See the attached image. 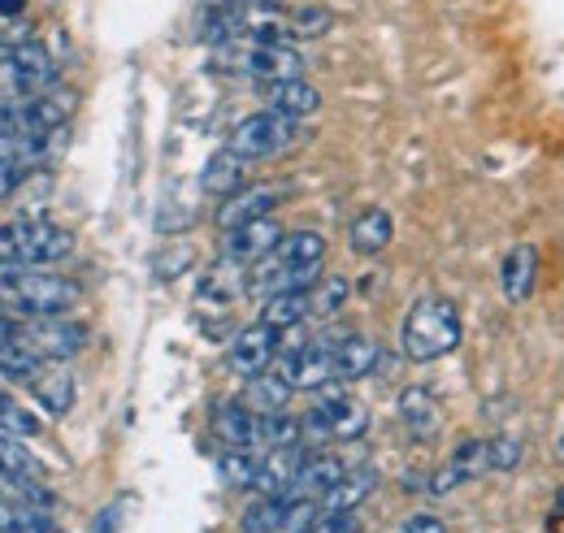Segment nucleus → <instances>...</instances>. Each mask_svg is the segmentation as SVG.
Listing matches in <instances>:
<instances>
[{"mask_svg":"<svg viewBox=\"0 0 564 533\" xmlns=\"http://www.w3.org/2000/svg\"><path fill=\"white\" fill-rule=\"evenodd\" d=\"M322 261H326V239L317 230H295L282 235L274 243V252H265L261 261H252V273L243 282L248 295H279V291H300L313 286L322 278Z\"/></svg>","mask_w":564,"mask_h":533,"instance_id":"f257e3e1","label":"nucleus"},{"mask_svg":"<svg viewBox=\"0 0 564 533\" xmlns=\"http://www.w3.org/2000/svg\"><path fill=\"white\" fill-rule=\"evenodd\" d=\"M78 300H83V286L66 273L0 265V308L4 313H18L26 322L66 317V313L78 308Z\"/></svg>","mask_w":564,"mask_h":533,"instance_id":"f03ea898","label":"nucleus"},{"mask_svg":"<svg viewBox=\"0 0 564 533\" xmlns=\"http://www.w3.org/2000/svg\"><path fill=\"white\" fill-rule=\"evenodd\" d=\"M400 347L413 365H434L443 356H452L460 347V313L452 300L443 295H425L409 308L404 330H400Z\"/></svg>","mask_w":564,"mask_h":533,"instance_id":"7ed1b4c3","label":"nucleus"},{"mask_svg":"<svg viewBox=\"0 0 564 533\" xmlns=\"http://www.w3.org/2000/svg\"><path fill=\"white\" fill-rule=\"evenodd\" d=\"M74 252V235L48 217H18L0 226V265L44 269L66 261Z\"/></svg>","mask_w":564,"mask_h":533,"instance_id":"20e7f679","label":"nucleus"},{"mask_svg":"<svg viewBox=\"0 0 564 533\" xmlns=\"http://www.w3.org/2000/svg\"><path fill=\"white\" fill-rule=\"evenodd\" d=\"M221 66H230L243 78L257 83H286V78H304V57L291 44H257V40H230L221 44Z\"/></svg>","mask_w":564,"mask_h":533,"instance_id":"39448f33","label":"nucleus"},{"mask_svg":"<svg viewBox=\"0 0 564 533\" xmlns=\"http://www.w3.org/2000/svg\"><path fill=\"white\" fill-rule=\"evenodd\" d=\"M295 143H300V122L282 118L274 109L243 118V122L230 131V139H226V148H230L235 156H243V161H270V156L291 152Z\"/></svg>","mask_w":564,"mask_h":533,"instance_id":"423d86ee","label":"nucleus"},{"mask_svg":"<svg viewBox=\"0 0 564 533\" xmlns=\"http://www.w3.org/2000/svg\"><path fill=\"white\" fill-rule=\"evenodd\" d=\"M44 87H53V57L40 44L0 48V100L18 105Z\"/></svg>","mask_w":564,"mask_h":533,"instance_id":"0eeeda50","label":"nucleus"},{"mask_svg":"<svg viewBox=\"0 0 564 533\" xmlns=\"http://www.w3.org/2000/svg\"><path fill=\"white\" fill-rule=\"evenodd\" d=\"M304 421V438H339V443H352L369 429V407L344 391L335 395H322V403L300 416Z\"/></svg>","mask_w":564,"mask_h":533,"instance_id":"6e6552de","label":"nucleus"},{"mask_svg":"<svg viewBox=\"0 0 564 533\" xmlns=\"http://www.w3.org/2000/svg\"><path fill=\"white\" fill-rule=\"evenodd\" d=\"M87 326L74 322V317H40L31 326H22V342L44 360V365H62L74 360L83 347H87Z\"/></svg>","mask_w":564,"mask_h":533,"instance_id":"1a4fd4ad","label":"nucleus"},{"mask_svg":"<svg viewBox=\"0 0 564 533\" xmlns=\"http://www.w3.org/2000/svg\"><path fill=\"white\" fill-rule=\"evenodd\" d=\"M279 356H282V334L274 330V326H265V322L243 326V330L230 338V347H226V365H230L239 378L265 373Z\"/></svg>","mask_w":564,"mask_h":533,"instance_id":"9d476101","label":"nucleus"},{"mask_svg":"<svg viewBox=\"0 0 564 533\" xmlns=\"http://www.w3.org/2000/svg\"><path fill=\"white\" fill-rule=\"evenodd\" d=\"M279 373L291 382V391H326L335 382L330 342H300L295 351H286Z\"/></svg>","mask_w":564,"mask_h":533,"instance_id":"9b49d317","label":"nucleus"},{"mask_svg":"<svg viewBox=\"0 0 564 533\" xmlns=\"http://www.w3.org/2000/svg\"><path fill=\"white\" fill-rule=\"evenodd\" d=\"M282 235L286 230L274 221V213L270 217H257V221H243V226H230L226 230V243H221V257L235 261V265H252L265 252H274V243H279Z\"/></svg>","mask_w":564,"mask_h":533,"instance_id":"f8f14e48","label":"nucleus"},{"mask_svg":"<svg viewBox=\"0 0 564 533\" xmlns=\"http://www.w3.org/2000/svg\"><path fill=\"white\" fill-rule=\"evenodd\" d=\"M304 443H295V447H265L261 452V460H257V477H252V490H261V494H270V499H282L286 490H291V481H295V472L304 465Z\"/></svg>","mask_w":564,"mask_h":533,"instance_id":"ddd939ff","label":"nucleus"},{"mask_svg":"<svg viewBox=\"0 0 564 533\" xmlns=\"http://www.w3.org/2000/svg\"><path fill=\"white\" fill-rule=\"evenodd\" d=\"M243 282H248V278H243V265H235V261L221 257V261L200 278V286H196V304L209 308V313H226V308L243 295Z\"/></svg>","mask_w":564,"mask_h":533,"instance_id":"4468645a","label":"nucleus"},{"mask_svg":"<svg viewBox=\"0 0 564 533\" xmlns=\"http://www.w3.org/2000/svg\"><path fill=\"white\" fill-rule=\"evenodd\" d=\"M330 360H335V382H360L378 369V342L365 334H344L339 342H330Z\"/></svg>","mask_w":564,"mask_h":533,"instance_id":"2eb2a0df","label":"nucleus"},{"mask_svg":"<svg viewBox=\"0 0 564 533\" xmlns=\"http://www.w3.org/2000/svg\"><path fill=\"white\" fill-rule=\"evenodd\" d=\"M395 412H400V425L417 438V443H430V438H438V429H443V412H438V400L425 391V387H409L400 403H395Z\"/></svg>","mask_w":564,"mask_h":533,"instance_id":"dca6fc26","label":"nucleus"},{"mask_svg":"<svg viewBox=\"0 0 564 533\" xmlns=\"http://www.w3.org/2000/svg\"><path fill=\"white\" fill-rule=\"evenodd\" d=\"M265 91H270V109L282 113V118H291V122H308V118H317V109H322V91H317L313 83H304V78L270 83Z\"/></svg>","mask_w":564,"mask_h":533,"instance_id":"f3484780","label":"nucleus"},{"mask_svg":"<svg viewBox=\"0 0 564 533\" xmlns=\"http://www.w3.org/2000/svg\"><path fill=\"white\" fill-rule=\"evenodd\" d=\"M213 434L226 447H261V416L248 403H221L213 416Z\"/></svg>","mask_w":564,"mask_h":533,"instance_id":"a211bd4d","label":"nucleus"},{"mask_svg":"<svg viewBox=\"0 0 564 533\" xmlns=\"http://www.w3.org/2000/svg\"><path fill=\"white\" fill-rule=\"evenodd\" d=\"M200 187L217 196V200H230L235 192H243L248 187V161L243 156H235L230 148H221V152H213L209 165H205V174H200Z\"/></svg>","mask_w":564,"mask_h":533,"instance_id":"6ab92c4d","label":"nucleus"},{"mask_svg":"<svg viewBox=\"0 0 564 533\" xmlns=\"http://www.w3.org/2000/svg\"><path fill=\"white\" fill-rule=\"evenodd\" d=\"M274 208H279V192H274V187H243V192H235L230 200H221V208H217V226L230 230V226L270 217Z\"/></svg>","mask_w":564,"mask_h":533,"instance_id":"aec40b11","label":"nucleus"},{"mask_svg":"<svg viewBox=\"0 0 564 533\" xmlns=\"http://www.w3.org/2000/svg\"><path fill=\"white\" fill-rule=\"evenodd\" d=\"M339 477H344V465H339L335 456H304V465H300L291 490H286L282 499H313V503H317Z\"/></svg>","mask_w":564,"mask_h":533,"instance_id":"412c9836","label":"nucleus"},{"mask_svg":"<svg viewBox=\"0 0 564 533\" xmlns=\"http://www.w3.org/2000/svg\"><path fill=\"white\" fill-rule=\"evenodd\" d=\"M391 239H395V221H391L387 208H365L352 221V230H348V243H352V252H360V257L387 252Z\"/></svg>","mask_w":564,"mask_h":533,"instance_id":"4be33fe9","label":"nucleus"},{"mask_svg":"<svg viewBox=\"0 0 564 533\" xmlns=\"http://www.w3.org/2000/svg\"><path fill=\"white\" fill-rule=\"evenodd\" d=\"M534 278H539V257H534V248H530V243H517V248L503 257V269H499V286H503V295H508L512 304L530 300Z\"/></svg>","mask_w":564,"mask_h":533,"instance_id":"5701e85b","label":"nucleus"},{"mask_svg":"<svg viewBox=\"0 0 564 533\" xmlns=\"http://www.w3.org/2000/svg\"><path fill=\"white\" fill-rule=\"evenodd\" d=\"M373 486H378V472L373 468H344V477L322 494V503H326V512H356L369 494H373Z\"/></svg>","mask_w":564,"mask_h":533,"instance_id":"b1692460","label":"nucleus"},{"mask_svg":"<svg viewBox=\"0 0 564 533\" xmlns=\"http://www.w3.org/2000/svg\"><path fill=\"white\" fill-rule=\"evenodd\" d=\"M26 387H31V395L40 400V407L53 412V416H66L74 407V378L62 373V369H53V365H44Z\"/></svg>","mask_w":564,"mask_h":533,"instance_id":"393cba45","label":"nucleus"},{"mask_svg":"<svg viewBox=\"0 0 564 533\" xmlns=\"http://www.w3.org/2000/svg\"><path fill=\"white\" fill-rule=\"evenodd\" d=\"M261 322H265V326H274L279 334L295 330L300 322H308V286L270 295V300H265V308H261Z\"/></svg>","mask_w":564,"mask_h":533,"instance_id":"a878e982","label":"nucleus"},{"mask_svg":"<svg viewBox=\"0 0 564 533\" xmlns=\"http://www.w3.org/2000/svg\"><path fill=\"white\" fill-rule=\"evenodd\" d=\"M344 304H348V278L322 273L308 286V317H335V313H344Z\"/></svg>","mask_w":564,"mask_h":533,"instance_id":"bb28decb","label":"nucleus"},{"mask_svg":"<svg viewBox=\"0 0 564 533\" xmlns=\"http://www.w3.org/2000/svg\"><path fill=\"white\" fill-rule=\"evenodd\" d=\"M40 369H44V360L22 342V334H18L13 342H0V378H9V382H31Z\"/></svg>","mask_w":564,"mask_h":533,"instance_id":"cd10ccee","label":"nucleus"},{"mask_svg":"<svg viewBox=\"0 0 564 533\" xmlns=\"http://www.w3.org/2000/svg\"><path fill=\"white\" fill-rule=\"evenodd\" d=\"M257 416H261V447H295V443H304V421L291 416L286 407L257 412Z\"/></svg>","mask_w":564,"mask_h":533,"instance_id":"c85d7f7f","label":"nucleus"},{"mask_svg":"<svg viewBox=\"0 0 564 533\" xmlns=\"http://www.w3.org/2000/svg\"><path fill=\"white\" fill-rule=\"evenodd\" d=\"M257 460L261 452L257 447H226L221 452V481L235 486V490H252V477H257Z\"/></svg>","mask_w":564,"mask_h":533,"instance_id":"c756f323","label":"nucleus"},{"mask_svg":"<svg viewBox=\"0 0 564 533\" xmlns=\"http://www.w3.org/2000/svg\"><path fill=\"white\" fill-rule=\"evenodd\" d=\"M447 472H452L456 481H478L482 472H491L487 443H482V438H469V443H460V447L452 452V460H447Z\"/></svg>","mask_w":564,"mask_h":533,"instance_id":"7c9ffc66","label":"nucleus"},{"mask_svg":"<svg viewBox=\"0 0 564 533\" xmlns=\"http://www.w3.org/2000/svg\"><path fill=\"white\" fill-rule=\"evenodd\" d=\"M248 400H252V412H279L291 400V382L282 373H257L252 387H248Z\"/></svg>","mask_w":564,"mask_h":533,"instance_id":"2f4dec72","label":"nucleus"},{"mask_svg":"<svg viewBox=\"0 0 564 533\" xmlns=\"http://www.w3.org/2000/svg\"><path fill=\"white\" fill-rule=\"evenodd\" d=\"M282 521H286V499H270V494H261V499L243 512L239 533H282Z\"/></svg>","mask_w":564,"mask_h":533,"instance_id":"473e14b6","label":"nucleus"},{"mask_svg":"<svg viewBox=\"0 0 564 533\" xmlns=\"http://www.w3.org/2000/svg\"><path fill=\"white\" fill-rule=\"evenodd\" d=\"M0 468L9 477H44V465L22 447L18 434H0Z\"/></svg>","mask_w":564,"mask_h":533,"instance_id":"72a5a7b5","label":"nucleus"},{"mask_svg":"<svg viewBox=\"0 0 564 533\" xmlns=\"http://www.w3.org/2000/svg\"><path fill=\"white\" fill-rule=\"evenodd\" d=\"M0 434H18V438H35L40 434V421L4 391H0Z\"/></svg>","mask_w":564,"mask_h":533,"instance_id":"f704fd0d","label":"nucleus"},{"mask_svg":"<svg viewBox=\"0 0 564 533\" xmlns=\"http://www.w3.org/2000/svg\"><path fill=\"white\" fill-rule=\"evenodd\" d=\"M4 533H66L48 512H31V508H13V521Z\"/></svg>","mask_w":564,"mask_h":533,"instance_id":"c9c22d12","label":"nucleus"},{"mask_svg":"<svg viewBox=\"0 0 564 533\" xmlns=\"http://www.w3.org/2000/svg\"><path fill=\"white\" fill-rule=\"evenodd\" d=\"M487 456H491L495 472H512V468L521 465V443L517 438H491L487 443Z\"/></svg>","mask_w":564,"mask_h":533,"instance_id":"e433bc0d","label":"nucleus"},{"mask_svg":"<svg viewBox=\"0 0 564 533\" xmlns=\"http://www.w3.org/2000/svg\"><path fill=\"white\" fill-rule=\"evenodd\" d=\"M308 533H360L356 512H317Z\"/></svg>","mask_w":564,"mask_h":533,"instance_id":"4c0bfd02","label":"nucleus"},{"mask_svg":"<svg viewBox=\"0 0 564 533\" xmlns=\"http://www.w3.org/2000/svg\"><path fill=\"white\" fill-rule=\"evenodd\" d=\"M26 174H31V165H18V161H0V204L13 200V196L22 192Z\"/></svg>","mask_w":564,"mask_h":533,"instance_id":"58836bf2","label":"nucleus"},{"mask_svg":"<svg viewBox=\"0 0 564 533\" xmlns=\"http://www.w3.org/2000/svg\"><path fill=\"white\" fill-rule=\"evenodd\" d=\"M404 533H447V525H443L438 516L422 512V516H409V521H404Z\"/></svg>","mask_w":564,"mask_h":533,"instance_id":"ea45409f","label":"nucleus"},{"mask_svg":"<svg viewBox=\"0 0 564 533\" xmlns=\"http://www.w3.org/2000/svg\"><path fill=\"white\" fill-rule=\"evenodd\" d=\"M18 334H22V326L13 322V313H4V308H0V342H13Z\"/></svg>","mask_w":564,"mask_h":533,"instance_id":"a19ab883","label":"nucleus"},{"mask_svg":"<svg viewBox=\"0 0 564 533\" xmlns=\"http://www.w3.org/2000/svg\"><path fill=\"white\" fill-rule=\"evenodd\" d=\"M113 530H118V521H113V508H109V512L96 521V533H113Z\"/></svg>","mask_w":564,"mask_h":533,"instance_id":"79ce46f5","label":"nucleus"},{"mask_svg":"<svg viewBox=\"0 0 564 533\" xmlns=\"http://www.w3.org/2000/svg\"><path fill=\"white\" fill-rule=\"evenodd\" d=\"M9 521H13V508H9V503H4V499H0V533L9 530Z\"/></svg>","mask_w":564,"mask_h":533,"instance_id":"37998d69","label":"nucleus"},{"mask_svg":"<svg viewBox=\"0 0 564 533\" xmlns=\"http://www.w3.org/2000/svg\"><path fill=\"white\" fill-rule=\"evenodd\" d=\"M552 516H556V521H564V486H561V494H556V508H552Z\"/></svg>","mask_w":564,"mask_h":533,"instance_id":"c03bdc74","label":"nucleus"}]
</instances>
